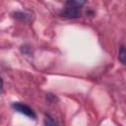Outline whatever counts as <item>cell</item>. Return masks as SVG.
<instances>
[{
  "label": "cell",
  "instance_id": "cell-1",
  "mask_svg": "<svg viewBox=\"0 0 126 126\" xmlns=\"http://www.w3.org/2000/svg\"><path fill=\"white\" fill-rule=\"evenodd\" d=\"M87 0H67L65 7L61 12V15L65 18L75 19L81 16L82 8L86 4Z\"/></svg>",
  "mask_w": 126,
  "mask_h": 126
},
{
  "label": "cell",
  "instance_id": "cell-2",
  "mask_svg": "<svg viewBox=\"0 0 126 126\" xmlns=\"http://www.w3.org/2000/svg\"><path fill=\"white\" fill-rule=\"evenodd\" d=\"M12 106H13V108L16 111H18V112H20V113H22V114H24V115H26V116H28L30 118L34 119L36 117L35 112L29 105H27L25 103H22V102H14L12 104Z\"/></svg>",
  "mask_w": 126,
  "mask_h": 126
},
{
  "label": "cell",
  "instance_id": "cell-3",
  "mask_svg": "<svg viewBox=\"0 0 126 126\" xmlns=\"http://www.w3.org/2000/svg\"><path fill=\"white\" fill-rule=\"evenodd\" d=\"M13 17L22 22H29L32 20V15L30 13H26V12H15L13 14Z\"/></svg>",
  "mask_w": 126,
  "mask_h": 126
},
{
  "label": "cell",
  "instance_id": "cell-4",
  "mask_svg": "<svg viewBox=\"0 0 126 126\" xmlns=\"http://www.w3.org/2000/svg\"><path fill=\"white\" fill-rule=\"evenodd\" d=\"M125 50H124V45H121L120 48H119V52H118V60L122 63V64H125Z\"/></svg>",
  "mask_w": 126,
  "mask_h": 126
},
{
  "label": "cell",
  "instance_id": "cell-5",
  "mask_svg": "<svg viewBox=\"0 0 126 126\" xmlns=\"http://www.w3.org/2000/svg\"><path fill=\"white\" fill-rule=\"evenodd\" d=\"M44 124L45 125H56V124H58L50 115H46L45 116V118H44Z\"/></svg>",
  "mask_w": 126,
  "mask_h": 126
},
{
  "label": "cell",
  "instance_id": "cell-6",
  "mask_svg": "<svg viewBox=\"0 0 126 126\" xmlns=\"http://www.w3.org/2000/svg\"><path fill=\"white\" fill-rule=\"evenodd\" d=\"M2 92H3V80H2V78L0 76V94Z\"/></svg>",
  "mask_w": 126,
  "mask_h": 126
}]
</instances>
